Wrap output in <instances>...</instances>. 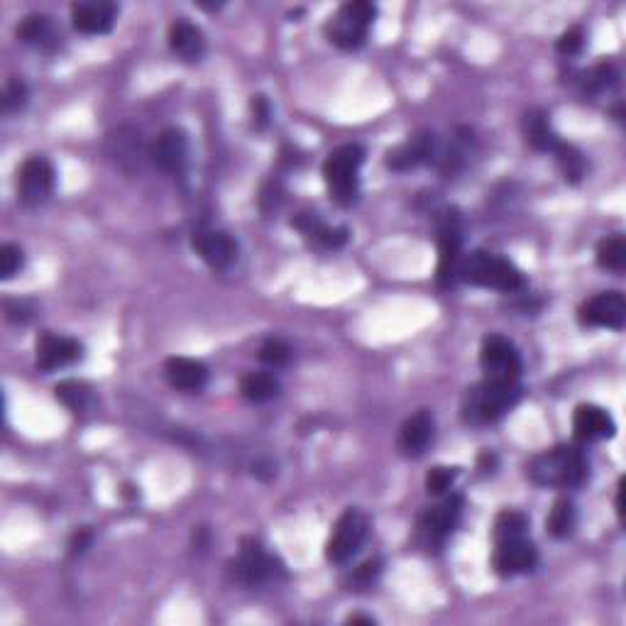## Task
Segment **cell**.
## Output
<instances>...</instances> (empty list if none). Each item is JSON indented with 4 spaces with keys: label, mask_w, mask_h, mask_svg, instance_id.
<instances>
[{
    "label": "cell",
    "mask_w": 626,
    "mask_h": 626,
    "mask_svg": "<svg viewBox=\"0 0 626 626\" xmlns=\"http://www.w3.org/2000/svg\"><path fill=\"white\" fill-rule=\"evenodd\" d=\"M529 529V519L521 512L507 509L494 521V541H507V538H521Z\"/></svg>",
    "instance_id": "1f68e13d"
},
{
    "label": "cell",
    "mask_w": 626,
    "mask_h": 626,
    "mask_svg": "<svg viewBox=\"0 0 626 626\" xmlns=\"http://www.w3.org/2000/svg\"><path fill=\"white\" fill-rule=\"evenodd\" d=\"M54 191V167L45 157L25 159L18 169V199L27 208L42 206Z\"/></svg>",
    "instance_id": "9c48e42d"
},
{
    "label": "cell",
    "mask_w": 626,
    "mask_h": 626,
    "mask_svg": "<svg viewBox=\"0 0 626 626\" xmlns=\"http://www.w3.org/2000/svg\"><path fill=\"white\" fill-rule=\"evenodd\" d=\"M27 86L25 81L20 79H10L8 84H5V91H3V113L10 115V113H18L23 111L25 103H27Z\"/></svg>",
    "instance_id": "e575fe53"
},
{
    "label": "cell",
    "mask_w": 626,
    "mask_h": 626,
    "mask_svg": "<svg viewBox=\"0 0 626 626\" xmlns=\"http://www.w3.org/2000/svg\"><path fill=\"white\" fill-rule=\"evenodd\" d=\"M460 245H463V235H460V218L455 211H446L438 225V269L436 279L441 287H453L455 279H460Z\"/></svg>",
    "instance_id": "52a82bcc"
},
{
    "label": "cell",
    "mask_w": 626,
    "mask_h": 626,
    "mask_svg": "<svg viewBox=\"0 0 626 626\" xmlns=\"http://www.w3.org/2000/svg\"><path fill=\"white\" fill-rule=\"evenodd\" d=\"M617 79L619 74L612 64H597L595 69L580 74V89L582 93H587V96H595V93L612 89V86L617 84Z\"/></svg>",
    "instance_id": "4dcf8cb0"
},
{
    "label": "cell",
    "mask_w": 626,
    "mask_h": 626,
    "mask_svg": "<svg viewBox=\"0 0 626 626\" xmlns=\"http://www.w3.org/2000/svg\"><path fill=\"white\" fill-rule=\"evenodd\" d=\"M91 541H93V531L91 529H79L74 536H71L69 553L71 556H81V553H84L86 548L91 546Z\"/></svg>",
    "instance_id": "f35d334b"
},
{
    "label": "cell",
    "mask_w": 626,
    "mask_h": 626,
    "mask_svg": "<svg viewBox=\"0 0 626 626\" xmlns=\"http://www.w3.org/2000/svg\"><path fill=\"white\" fill-rule=\"evenodd\" d=\"M438 155V142L436 135L428 133V130H421V133H414L409 140L402 142V145L392 147L384 157L387 167L392 172H409V169L419 167L424 162H433Z\"/></svg>",
    "instance_id": "4fadbf2b"
},
{
    "label": "cell",
    "mask_w": 626,
    "mask_h": 626,
    "mask_svg": "<svg viewBox=\"0 0 626 626\" xmlns=\"http://www.w3.org/2000/svg\"><path fill=\"white\" fill-rule=\"evenodd\" d=\"M8 318L10 321H27L30 311H27L25 304H18V309H13V304H8Z\"/></svg>",
    "instance_id": "ab89813d"
},
{
    "label": "cell",
    "mask_w": 626,
    "mask_h": 626,
    "mask_svg": "<svg viewBox=\"0 0 626 626\" xmlns=\"http://www.w3.org/2000/svg\"><path fill=\"white\" fill-rule=\"evenodd\" d=\"M553 155H556V159H558V167H560V172H563L565 181H570V184H578V181L585 177V157H582V152L578 150V147L565 145V142H558L556 150H553Z\"/></svg>",
    "instance_id": "f546056e"
},
{
    "label": "cell",
    "mask_w": 626,
    "mask_h": 626,
    "mask_svg": "<svg viewBox=\"0 0 626 626\" xmlns=\"http://www.w3.org/2000/svg\"><path fill=\"white\" fill-rule=\"evenodd\" d=\"M150 159L164 174H179L189 159V140H186L184 130L169 128L159 133L150 147Z\"/></svg>",
    "instance_id": "2e32d148"
},
{
    "label": "cell",
    "mask_w": 626,
    "mask_h": 626,
    "mask_svg": "<svg viewBox=\"0 0 626 626\" xmlns=\"http://www.w3.org/2000/svg\"><path fill=\"white\" fill-rule=\"evenodd\" d=\"M575 524H578V512H575V504L570 499H558L553 504L551 514L546 519V529L553 538H568L573 534Z\"/></svg>",
    "instance_id": "83f0119b"
},
{
    "label": "cell",
    "mask_w": 626,
    "mask_h": 626,
    "mask_svg": "<svg viewBox=\"0 0 626 626\" xmlns=\"http://www.w3.org/2000/svg\"><path fill=\"white\" fill-rule=\"evenodd\" d=\"M521 133H524L526 145H531L538 152H553L558 145V135L553 133L551 120L543 111H529L521 118Z\"/></svg>",
    "instance_id": "cb8c5ba5"
},
{
    "label": "cell",
    "mask_w": 626,
    "mask_h": 626,
    "mask_svg": "<svg viewBox=\"0 0 626 626\" xmlns=\"http://www.w3.org/2000/svg\"><path fill=\"white\" fill-rule=\"evenodd\" d=\"M118 20V8L113 3H74L71 5V25L84 35H106Z\"/></svg>",
    "instance_id": "ac0fdd59"
},
{
    "label": "cell",
    "mask_w": 626,
    "mask_h": 626,
    "mask_svg": "<svg viewBox=\"0 0 626 626\" xmlns=\"http://www.w3.org/2000/svg\"><path fill=\"white\" fill-rule=\"evenodd\" d=\"M580 323L590 328H609L622 331L626 326V299L619 291H602L585 301L580 309Z\"/></svg>",
    "instance_id": "7c38bea8"
},
{
    "label": "cell",
    "mask_w": 626,
    "mask_h": 626,
    "mask_svg": "<svg viewBox=\"0 0 626 626\" xmlns=\"http://www.w3.org/2000/svg\"><path fill=\"white\" fill-rule=\"evenodd\" d=\"M458 468H446V465H438V468H433L431 472L426 475V490L428 494H446L450 487H453V482L458 480Z\"/></svg>",
    "instance_id": "836d02e7"
},
{
    "label": "cell",
    "mask_w": 626,
    "mask_h": 626,
    "mask_svg": "<svg viewBox=\"0 0 626 626\" xmlns=\"http://www.w3.org/2000/svg\"><path fill=\"white\" fill-rule=\"evenodd\" d=\"M54 397L76 416L89 414V411H93V406H96V394H93V389L86 382L79 380L59 382L57 389H54Z\"/></svg>",
    "instance_id": "d4e9b609"
},
{
    "label": "cell",
    "mask_w": 626,
    "mask_h": 626,
    "mask_svg": "<svg viewBox=\"0 0 626 626\" xmlns=\"http://www.w3.org/2000/svg\"><path fill=\"white\" fill-rule=\"evenodd\" d=\"M573 428L580 441H604L617 433V424L609 416V411L595 404H582L575 409Z\"/></svg>",
    "instance_id": "ffe728a7"
},
{
    "label": "cell",
    "mask_w": 626,
    "mask_h": 626,
    "mask_svg": "<svg viewBox=\"0 0 626 626\" xmlns=\"http://www.w3.org/2000/svg\"><path fill=\"white\" fill-rule=\"evenodd\" d=\"M250 113H252V123H255V128L265 130L269 125V118H272V108H269L267 98L265 96H252Z\"/></svg>",
    "instance_id": "74e56055"
},
{
    "label": "cell",
    "mask_w": 626,
    "mask_h": 626,
    "mask_svg": "<svg viewBox=\"0 0 626 626\" xmlns=\"http://www.w3.org/2000/svg\"><path fill=\"white\" fill-rule=\"evenodd\" d=\"M240 394L252 404L272 402L279 394V380L269 372H250L240 380Z\"/></svg>",
    "instance_id": "484cf974"
},
{
    "label": "cell",
    "mask_w": 626,
    "mask_h": 626,
    "mask_svg": "<svg viewBox=\"0 0 626 626\" xmlns=\"http://www.w3.org/2000/svg\"><path fill=\"white\" fill-rule=\"evenodd\" d=\"M460 279L482 289L504 291V294H514L526 287V279L519 267H514L504 257L490 255V252H472V255L463 257Z\"/></svg>",
    "instance_id": "3957f363"
},
{
    "label": "cell",
    "mask_w": 626,
    "mask_h": 626,
    "mask_svg": "<svg viewBox=\"0 0 626 626\" xmlns=\"http://www.w3.org/2000/svg\"><path fill=\"white\" fill-rule=\"evenodd\" d=\"M348 624H367V626H375V619L365 617V614H353V617H348Z\"/></svg>",
    "instance_id": "60d3db41"
},
{
    "label": "cell",
    "mask_w": 626,
    "mask_h": 626,
    "mask_svg": "<svg viewBox=\"0 0 626 626\" xmlns=\"http://www.w3.org/2000/svg\"><path fill=\"white\" fill-rule=\"evenodd\" d=\"M169 47L184 62H201L203 52H206V40H203L199 27L181 18L169 27Z\"/></svg>",
    "instance_id": "603a6c76"
},
{
    "label": "cell",
    "mask_w": 626,
    "mask_h": 626,
    "mask_svg": "<svg viewBox=\"0 0 626 626\" xmlns=\"http://www.w3.org/2000/svg\"><path fill=\"white\" fill-rule=\"evenodd\" d=\"M367 536V516L358 512V509H348L340 514V519L333 526V534L326 543V558L331 563H348L360 546L365 543Z\"/></svg>",
    "instance_id": "ba28073f"
},
{
    "label": "cell",
    "mask_w": 626,
    "mask_h": 626,
    "mask_svg": "<svg viewBox=\"0 0 626 626\" xmlns=\"http://www.w3.org/2000/svg\"><path fill=\"white\" fill-rule=\"evenodd\" d=\"M277 563L272 556H267L265 548L255 541H245L243 551H240L238 560H235V575L243 585H265L277 575Z\"/></svg>",
    "instance_id": "e0dca14e"
},
{
    "label": "cell",
    "mask_w": 626,
    "mask_h": 626,
    "mask_svg": "<svg viewBox=\"0 0 626 626\" xmlns=\"http://www.w3.org/2000/svg\"><path fill=\"white\" fill-rule=\"evenodd\" d=\"M260 360L274 370L287 367L291 362V348L282 338H267L260 348Z\"/></svg>",
    "instance_id": "d6a6232c"
},
{
    "label": "cell",
    "mask_w": 626,
    "mask_h": 626,
    "mask_svg": "<svg viewBox=\"0 0 626 626\" xmlns=\"http://www.w3.org/2000/svg\"><path fill=\"white\" fill-rule=\"evenodd\" d=\"M597 265L609 272L622 274L626 269V240L624 235H609L597 245Z\"/></svg>",
    "instance_id": "f1b7e54d"
},
{
    "label": "cell",
    "mask_w": 626,
    "mask_h": 626,
    "mask_svg": "<svg viewBox=\"0 0 626 626\" xmlns=\"http://www.w3.org/2000/svg\"><path fill=\"white\" fill-rule=\"evenodd\" d=\"M18 37L25 45L49 47L57 40V32H54L52 20L47 15H27L23 23L18 25Z\"/></svg>",
    "instance_id": "4316f807"
},
{
    "label": "cell",
    "mask_w": 626,
    "mask_h": 626,
    "mask_svg": "<svg viewBox=\"0 0 626 626\" xmlns=\"http://www.w3.org/2000/svg\"><path fill=\"white\" fill-rule=\"evenodd\" d=\"M480 365L485 370L487 380H502V382H519L521 377V355L516 345L509 338L487 336L482 340L480 348Z\"/></svg>",
    "instance_id": "8992f818"
},
{
    "label": "cell",
    "mask_w": 626,
    "mask_h": 626,
    "mask_svg": "<svg viewBox=\"0 0 626 626\" xmlns=\"http://www.w3.org/2000/svg\"><path fill=\"white\" fill-rule=\"evenodd\" d=\"M529 477L538 487H580L587 480V460L578 446H556L531 460Z\"/></svg>",
    "instance_id": "7a4b0ae2"
},
{
    "label": "cell",
    "mask_w": 626,
    "mask_h": 626,
    "mask_svg": "<svg viewBox=\"0 0 626 626\" xmlns=\"http://www.w3.org/2000/svg\"><path fill=\"white\" fill-rule=\"evenodd\" d=\"M521 399L519 382L502 380H482L468 389L463 397V419L472 426H487L492 421L502 419L509 409H514Z\"/></svg>",
    "instance_id": "6da1fadb"
},
{
    "label": "cell",
    "mask_w": 626,
    "mask_h": 626,
    "mask_svg": "<svg viewBox=\"0 0 626 626\" xmlns=\"http://www.w3.org/2000/svg\"><path fill=\"white\" fill-rule=\"evenodd\" d=\"M377 18V8L367 0H353V3L340 5L338 13L328 20L326 35L331 45H336L345 52H353L365 45L367 32Z\"/></svg>",
    "instance_id": "5b68a950"
},
{
    "label": "cell",
    "mask_w": 626,
    "mask_h": 626,
    "mask_svg": "<svg viewBox=\"0 0 626 626\" xmlns=\"http://www.w3.org/2000/svg\"><path fill=\"white\" fill-rule=\"evenodd\" d=\"M460 516H463V497L453 494L446 502L438 507L428 509L419 516V536L426 548H438L446 543V538L453 534L458 526Z\"/></svg>",
    "instance_id": "30bf717a"
},
{
    "label": "cell",
    "mask_w": 626,
    "mask_h": 626,
    "mask_svg": "<svg viewBox=\"0 0 626 626\" xmlns=\"http://www.w3.org/2000/svg\"><path fill=\"white\" fill-rule=\"evenodd\" d=\"M37 367L45 372L62 370V367L74 365L84 358V345L79 340L67 336H54V333H42L35 343Z\"/></svg>",
    "instance_id": "5bb4252c"
},
{
    "label": "cell",
    "mask_w": 626,
    "mask_h": 626,
    "mask_svg": "<svg viewBox=\"0 0 626 626\" xmlns=\"http://www.w3.org/2000/svg\"><path fill=\"white\" fill-rule=\"evenodd\" d=\"M362 162H365V150L360 145L338 147L323 162V179H326L328 194L338 206H350L358 199V174Z\"/></svg>",
    "instance_id": "277c9868"
},
{
    "label": "cell",
    "mask_w": 626,
    "mask_h": 626,
    "mask_svg": "<svg viewBox=\"0 0 626 626\" xmlns=\"http://www.w3.org/2000/svg\"><path fill=\"white\" fill-rule=\"evenodd\" d=\"M433 431H436V421H433L431 411H416L414 416L404 421L402 431H399V450L406 458H419L426 453L428 443L433 441Z\"/></svg>",
    "instance_id": "d6986e66"
},
{
    "label": "cell",
    "mask_w": 626,
    "mask_h": 626,
    "mask_svg": "<svg viewBox=\"0 0 626 626\" xmlns=\"http://www.w3.org/2000/svg\"><path fill=\"white\" fill-rule=\"evenodd\" d=\"M23 262V250L13 243H5L0 247V279L15 277L20 272V267H23Z\"/></svg>",
    "instance_id": "d590c367"
},
{
    "label": "cell",
    "mask_w": 626,
    "mask_h": 626,
    "mask_svg": "<svg viewBox=\"0 0 626 626\" xmlns=\"http://www.w3.org/2000/svg\"><path fill=\"white\" fill-rule=\"evenodd\" d=\"M538 551L531 541L521 538H507V541H494L492 570L502 578H514V575H526L536 570Z\"/></svg>",
    "instance_id": "8fae6325"
},
{
    "label": "cell",
    "mask_w": 626,
    "mask_h": 626,
    "mask_svg": "<svg viewBox=\"0 0 626 626\" xmlns=\"http://www.w3.org/2000/svg\"><path fill=\"white\" fill-rule=\"evenodd\" d=\"M582 47H585V32H582V27H570L568 32H563V35L558 37L556 45V49L563 57H578Z\"/></svg>",
    "instance_id": "8d00e7d4"
},
{
    "label": "cell",
    "mask_w": 626,
    "mask_h": 626,
    "mask_svg": "<svg viewBox=\"0 0 626 626\" xmlns=\"http://www.w3.org/2000/svg\"><path fill=\"white\" fill-rule=\"evenodd\" d=\"M164 377L181 392H201L208 382L206 365L191 358H169L164 362Z\"/></svg>",
    "instance_id": "7402d4cb"
},
{
    "label": "cell",
    "mask_w": 626,
    "mask_h": 626,
    "mask_svg": "<svg viewBox=\"0 0 626 626\" xmlns=\"http://www.w3.org/2000/svg\"><path fill=\"white\" fill-rule=\"evenodd\" d=\"M108 157H111L123 172H135V169H140L142 157H145L140 133L133 128H118L115 133L108 135Z\"/></svg>",
    "instance_id": "44dd1931"
},
{
    "label": "cell",
    "mask_w": 626,
    "mask_h": 626,
    "mask_svg": "<svg viewBox=\"0 0 626 626\" xmlns=\"http://www.w3.org/2000/svg\"><path fill=\"white\" fill-rule=\"evenodd\" d=\"M191 247L211 269H228L238 257V245L221 230H196Z\"/></svg>",
    "instance_id": "9a60e30c"
}]
</instances>
